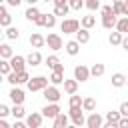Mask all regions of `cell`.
<instances>
[{"mask_svg": "<svg viewBox=\"0 0 128 128\" xmlns=\"http://www.w3.org/2000/svg\"><path fill=\"white\" fill-rule=\"evenodd\" d=\"M46 44H48V48H52L54 52H58V50H62L66 44L62 42V36L60 34H56V32H50L48 36H46Z\"/></svg>", "mask_w": 128, "mask_h": 128, "instance_id": "obj_3", "label": "cell"}, {"mask_svg": "<svg viewBox=\"0 0 128 128\" xmlns=\"http://www.w3.org/2000/svg\"><path fill=\"white\" fill-rule=\"evenodd\" d=\"M68 118H70V116H66V114H60L58 118H54V124H52V128H68Z\"/></svg>", "mask_w": 128, "mask_h": 128, "instance_id": "obj_25", "label": "cell"}, {"mask_svg": "<svg viewBox=\"0 0 128 128\" xmlns=\"http://www.w3.org/2000/svg\"><path fill=\"white\" fill-rule=\"evenodd\" d=\"M64 92L70 94V96H74V94L78 92V82H76V80H66V82H64Z\"/></svg>", "mask_w": 128, "mask_h": 128, "instance_id": "obj_21", "label": "cell"}, {"mask_svg": "<svg viewBox=\"0 0 128 128\" xmlns=\"http://www.w3.org/2000/svg\"><path fill=\"white\" fill-rule=\"evenodd\" d=\"M58 64H60V60H58V56H56V54H50V56L46 58V66H48V68H52V70H54Z\"/></svg>", "mask_w": 128, "mask_h": 128, "instance_id": "obj_34", "label": "cell"}, {"mask_svg": "<svg viewBox=\"0 0 128 128\" xmlns=\"http://www.w3.org/2000/svg\"><path fill=\"white\" fill-rule=\"evenodd\" d=\"M48 88V78L46 76H34L28 82V90L30 92H44Z\"/></svg>", "mask_w": 128, "mask_h": 128, "instance_id": "obj_1", "label": "cell"}, {"mask_svg": "<svg viewBox=\"0 0 128 128\" xmlns=\"http://www.w3.org/2000/svg\"><path fill=\"white\" fill-rule=\"evenodd\" d=\"M104 124H102V116L98 114V112H92V114H88V118H86V128H102Z\"/></svg>", "mask_w": 128, "mask_h": 128, "instance_id": "obj_10", "label": "cell"}, {"mask_svg": "<svg viewBox=\"0 0 128 128\" xmlns=\"http://www.w3.org/2000/svg\"><path fill=\"white\" fill-rule=\"evenodd\" d=\"M64 50L70 54V56H76L78 52H80V44L76 42V40H70V42H66V46H64Z\"/></svg>", "mask_w": 128, "mask_h": 128, "instance_id": "obj_20", "label": "cell"}, {"mask_svg": "<svg viewBox=\"0 0 128 128\" xmlns=\"http://www.w3.org/2000/svg\"><path fill=\"white\" fill-rule=\"evenodd\" d=\"M26 62H28L30 66H40V62H42V54H40L38 50H34V52H30V54L26 56Z\"/></svg>", "mask_w": 128, "mask_h": 128, "instance_id": "obj_17", "label": "cell"}, {"mask_svg": "<svg viewBox=\"0 0 128 128\" xmlns=\"http://www.w3.org/2000/svg\"><path fill=\"white\" fill-rule=\"evenodd\" d=\"M68 4H70V10H80L82 6H86V2H82V0H70Z\"/></svg>", "mask_w": 128, "mask_h": 128, "instance_id": "obj_37", "label": "cell"}, {"mask_svg": "<svg viewBox=\"0 0 128 128\" xmlns=\"http://www.w3.org/2000/svg\"><path fill=\"white\" fill-rule=\"evenodd\" d=\"M6 80H8L10 84H14V86H18V74H16V72H12V74H8V76H6Z\"/></svg>", "mask_w": 128, "mask_h": 128, "instance_id": "obj_44", "label": "cell"}, {"mask_svg": "<svg viewBox=\"0 0 128 128\" xmlns=\"http://www.w3.org/2000/svg\"><path fill=\"white\" fill-rule=\"evenodd\" d=\"M104 72H106V66H104V64H100V62L92 64V68H90V74H92L94 78H100Z\"/></svg>", "mask_w": 128, "mask_h": 128, "instance_id": "obj_24", "label": "cell"}, {"mask_svg": "<svg viewBox=\"0 0 128 128\" xmlns=\"http://www.w3.org/2000/svg\"><path fill=\"white\" fill-rule=\"evenodd\" d=\"M0 128H12V126H10L6 120H0Z\"/></svg>", "mask_w": 128, "mask_h": 128, "instance_id": "obj_51", "label": "cell"}, {"mask_svg": "<svg viewBox=\"0 0 128 128\" xmlns=\"http://www.w3.org/2000/svg\"><path fill=\"white\" fill-rule=\"evenodd\" d=\"M56 26V16L54 14H48V20H46V28H54Z\"/></svg>", "mask_w": 128, "mask_h": 128, "instance_id": "obj_43", "label": "cell"}, {"mask_svg": "<svg viewBox=\"0 0 128 128\" xmlns=\"http://www.w3.org/2000/svg\"><path fill=\"white\" fill-rule=\"evenodd\" d=\"M24 64H26V58L24 56H14L12 60H10V66H12V72H16V74H20V72H24Z\"/></svg>", "mask_w": 128, "mask_h": 128, "instance_id": "obj_11", "label": "cell"}, {"mask_svg": "<svg viewBox=\"0 0 128 128\" xmlns=\"http://www.w3.org/2000/svg\"><path fill=\"white\" fill-rule=\"evenodd\" d=\"M4 34H6V38H8V40H18V38H20V32H18V28H16V26L6 28V32H4Z\"/></svg>", "mask_w": 128, "mask_h": 128, "instance_id": "obj_32", "label": "cell"}, {"mask_svg": "<svg viewBox=\"0 0 128 128\" xmlns=\"http://www.w3.org/2000/svg\"><path fill=\"white\" fill-rule=\"evenodd\" d=\"M20 0H8V6H18Z\"/></svg>", "mask_w": 128, "mask_h": 128, "instance_id": "obj_52", "label": "cell"}, {"mask_svg": "<svg viewBox=\"0 0 128 128\" xmlns=\"http://www.w3.org/2000/svg\"><path fill=\"white\" fill-rule=\"evenodd\" d=\"M0 72H2L4 76L12 74V66H10V62H8V60H0Z\"/></svg>", "mask_w": 128, "mask_h": 128, "instance_id": "obj_35", "label": "cell"}, {"mask_svg": "<svg viewBox=\"0 0 128 128\" xmlns=\"http://www.w3.org/2000/svg\"><path fill=\"white\" fill-rule=\"evenodd\" d=\"M126 82H128V78L124 74H120V72L112 74V86L114 88H122V86H126Z\"/></svg>", "mask_w": 128, "mask_h": 128, "instance_id": "obj_18", "label": "cell"}, {"mask_svg": "<svg viewBox=\"0 0 128 128\" xmlns=\"http://www.w3.org/2000/svg\"><path fill=\"white\" fill-rule=\"evenodd\" d=\"M94 24H96V18H94L92 14H90V16H82V20H80V26H82L84 30H90Z\"/></svg>", "mask_w": 128, "mask_h": 128, "instance_id": "obj_26", "label": "cell"}, {"mask_svg": "<svg viewBox=\"0 0 128 128\" xmlns=\"http://www.w3.org/2000/svg\"><path fill=\"white\" fill-rule=\"evenodd\" d=\"M116 24H118V18H116V16H104V18H102V26H104L106 30L116 28Z\"/></svg>", "mask_w": 128, "mask_h": 128, "instance_id": "obj_23", "label": "cell"}, {"mask_svg": "<svg viewBox=\"0 0 128 128\" xmlns=\"http://www.w3.org/2000/svg\"><path fill=\"white\" fill-rule=\"evenodd\" d=\"M68 116H70L72 124H74V126H78V128H80L82 124H86V118H84V110H82V108H70Z\"/></svg>", "mask_w": 128, "mask_h": 128, "instance_id": "obj_4", "label": "cell"}, {"mask_svg": "<svg viewBox=\"0 0 128 128\" xmlns=\"http://www.w3.org/2000/svg\"><path fill=\"white\" fill-rule=\"evenodd\" d=\"M112 10H114L116 16H122V18H124V2H122V0H114V2H112Z\"/></svg>", "mask_w": 128, "mask_h": 128, "instance_id": "obj_31", "label": "cell"}, {"mask_svg": "<svg viewBox=\"0 0 128 128\" xmlns=\"http://www.w3.org/2000/svg\"><path fill=\"white\" fill-rule=\"evenodd\" d=\"M122 120V114L118 112V110H110V112H106V122H112V124H118Z\"/></svg>", "mask_w": 128, "mask_h": 128, "instance_id": "obj_28", "label": "cell"}, {"mask_svg": "<svg viewBox=\"0 0 128 128\" xmlns=\"http://www.w3.org/2000/svg\"><path fill=\"white\" fill-rule=\"evenodd\" d=\"M118 126H120V128H128V118H122V120L118 122Z\"/></svg>", "mask_w": 128, "mask_h": 128, "instance_id": "obj_47", "label": "cell"}, {"mask_svg": "<svg viewBox=\"0 0 128 128\" xmlns=\"http://www.w3.org/2000/svg\"><path fill=\"white\" fill-rule=\"evenodd\" d=\"M118 112L122 114V118H128V102H122L120 108H118Z\"/></svg>", "mask_w": 128, "mask_h": 128, "instance_id": "obj_42", "label": "cell"}, {"mask_svg": "<svg viewBox=\"0 0 128 128\" xmlns=\"http://www.w3.org/2000/svg\"><path fill=\"white\" fill-rule=\"evenodd\" d=\"M94 108H96V100H94L92 96H86V98H84V102H82V110L92 114V112H94Z\"/></svg>", "mask_w": 128, "mask_h": 128, "instance_id": "obj_22", "label": "cell"}, {"mask_svg": "<svg viewBox=\"0 0 128 128\" xmlns=\"http://www.w3.org/2000/svg\"><path fill=\"white\" fill-rule=\"evenodd\" d=\"M102 128H120V126H118V124H112V122H106Z\"/></svg>", "mask_w": 128, "mask_h": 128, "instance_id": "obj_50", "label": "cell"}, {"mask_svg": "<svg viewBox=\"0 0 128 128\" xmlns=\"http://www.w3.org/2000/svg\"><path fill=\"white\" fill-rule=\"evenodd\" d=\"M16 54H14V50H12V46H8V44H0V58L2 60H12Z\"/></svg>", "mask_w": 128, "mask_h": 128, "instance_id": "obj_16", "label": "cell"}, {"mask_svg": "<svg viewBox=\"0 0 128 128\" xmlns=\"http://www.w3.org/2000/svg\"><path fill=\"white\" fill-rule=\"evenodd\" d=\"M122 48L128 52V36H124V40H122Z\"/></svg>", "mask_w": 128, "mask_h": 128, "instance_id": "obj_49", "label": "cell"}, {"mask_svg": "<svg viewBox=\"0 0 128 128\" xmlns=\"http://www.w3.org/2000/svg\"><path fill=\"white\" fill-rule=\"evenodd\" d=\"M100 12H102V18H104V16H116L110 4H106V6H102V8H100Z\"/></svg>", "mask_w": 128, "mask_h": 128, "instance_id": "obj_39", "label": "cell"}, {"mask_svg": "<svg viewBox=\"0 0 128 128\" xmlns=\"http://www.w3.org/2000/svg\"><path fill=\"white\" fill-rule=\"evenodd\" d=\"M12 128H28V124H26V122H20V120H16V122L12 124Z\"/></svg>", "mask_w": 128, "mask_h": 128, "instance_id": "obj_46", "label": "cell"}, {"mask_svg": "<svg viewBox=\"0 0 128 128\" xmlns=\"http://www.w3.org/2000/svg\"><path fill=\"white\" fill-rule=\"evenodd\" d=\"M42 94H44V98L48 100V104H58V100H60V96H62L60 90H58L56 86H48Z\"/></svg>", "mask_w": 128, "mask_h": 128, "instance_id": "obj_6", "label": "cell"}, {"mask_svg": "<svg viewBox=\"0 0 128 128\" xmlns=\"http://www.w3.org/2000/svg\"><path fill=\"white\" fill-rule=\"evenodd\" d=\"M12 116H14L16 120L24 118V116H26V110H24V106H12Z\"/></svg>", "mask_w": 128, "mask_h": 128, "instance_id": "obj_33", "label": "cell"}, {"mask_svg": "<svg viewBox=\"0 0 128 128\" xmlns=\"http://www.w3.org/2000/svg\"><path fill=\"white\" fill-rule=\"evenodd\" d=\"M124 16H128V0L124 2Z\"/></svg>", "mask_w": 128, "mask_h": 128, "instance_id": "obj_53", "label": "cell"}, {"mask_svg": "<svg viewBox=\"0 0 128 128\" xmlns=\"http://www.w3.org/2000/svg\"><path fill=\"white\" fill-rule=\"evenodd\" d=\"M24 16H26V20H30V22H34V24H36V20L42 16V12H40L36 6H28V10L24 12Z\"/></svg>", "mask_w": 128, "mask_h": 128, "instance_id": "obj_14", "label": "cell"}, {"mask_svg": "<svg viewBox=\"0 0 128 128\" xmlns=\"http://www.w3.org/2000/svg\"><path fill=\"white\" fill-rule=\"evenodd\" d=\"M50 82H52V86H58V84H64L66 78H64L62 72H52V74H50Z\"/></svg>", "mask_w": 128, "mask_h": 128, "instance_id": "obj_30", "label": "cell"}, {"mask_svg": "<svg viewBox=\"0 0 128 128\" xmlns=\"http://www.w3.org/2000/svg\"><path fill=\"white\" fill-rule=\"evenodd\" d=\"M42 112H30L28 116H26V124H28V128H40L42 126Z\"/></svg>", "mask_w": 128, "mask_h": 128, "instance_id": "obj_8", "label": "cell"}, {"mask_svg": "<svg viewBox=\"0 0 128 128\" xmlns=\"http://www.w3.org/2000/svg\"><path fill=\"white\" fill-rule=\"evenodd\" d=\"M44 44H46V38H44L42 34H38V32L30 34V46H32V48H42Z\"/></svg>", "mask_w": 128, "mask_h": 128, "instance_id": "obj_15", "label": "cell"}, {"mask_svg": "<svg viewBox=\"0 0 128 128\" xmlns=\"http://www.w3.org/2000/svg\"><path fill=\"white\" fill-rule=\"evenodd\" d=\"M8 96H10V100L14 102V106H22V102H24V98H26V96H24V90H20V88H12Z\"/></svg>", "mask_w": 128, "mask_h": 128, "instance_id": "obj_12", "label": "cell"}, {"mask_svg": "<svg viewBox=\"0 0 128 128\" xmlns=\"http://www.w3.org/2000/svg\"><path fill=\"white\" fill-rule=\"evenodd\" d=\"M52 72H62V74H64V64H58V66H56Z\"/></svg>", "mask_w": 128, "mask_h": 128, "instance_id": "obj_48", "label": "cell"}, {"mask_svg": "<svg viewBox=\"0 0 128 128\" xmlns=\"http://www.w3.org/2000/svg\"><path fill=\"white\" fill-rule=\"evenodd\" d=\"M68 128H78V126H74V124H72V126H68Z\"/></svg>", "mask_w": 128, "mask_h": 128, "instance_id": "obj_54", "label": "cell"}, {"mask_svg": "<svg viewBox=\"0 0 128 128\" xmlns=\"http://www.w3.org/2000/svg\"><path fill=\"white\" fill-rule=\"evenodd\" d=\"M90 68L88 66H84V64H80V66H76L74 68V80L76 82H86V80H90Z\"/></svg>", "mask_w": 128, "mask_h": 128, "instance_id": "obj_5", "label": "cell"}, {"mask_svg": "<svg viewBox=\"0 0 128 128\" xmlns=\"http://www.w3.org/2000/svg\"><path fill=\"white\" fill-rule=\"evenodd\" d=\"M122 40H124V36L120 32H110V36H108V42L112 46H122Z\"/></svg>", "mask_w": 128, "mask_h": 128, "instance_id": "obj_27", "label": "cell"}, {"mask_svg": "<svg viewBox=\"0 0 128 128\" xmlns=\"http://www.w3.org/2000/svg\"><path fill=\"white\" fill-rule=\"evenodd\" d=\"M126 84H128V82H126Z\"/></svg>", "mask_w": 128, "mask_h": 128, "instance_id": "obj_55", "label": "cell"}, {"mask_svg": "<svg viewBox=\"0 0 128 128\" xmlns=\"http://www.w3.org/2000/svg\"><path fill=\"white\" fill-rule=\"evenodd\" d=\"M116 32H120L122 36L128 34V16H124V18L118 20V24H116Z\"/></svg>", "mask_w": 128, "mask_h": 128, "instance_id": "obj_29", "label": "cell"}, {"mask_svg": "<svg viewBox=\"0 0 128 128\" xmlns=\"http://www.w3.org/2000/svg\"><path fill=\"white\" fill-rule=\"evenodd\" d=\"M30 80H32V78H30V76H28V72H26V70H24V72H20V74H18V84H28V82H30Z\"/></svg>", "mask_w": 128, "mask_h": 128, "instance_id": "obj_40", "label": "cell"}, {"mask_svg": "<svg viewBox=\"0 0 128 128\" xmlns=\"http://www.w3.org/2000/svg\"><path fill=\"white\" fill-rule=\"evenodd\" d=\"M76 42H78V44H88V42H90V30L80 28V30L76 32Z\"/></svg>", "mask_w": 128, "mask_h": 128, "instance_id": "obj_19", "label": "cell"}, {"mask_svg": "<svg viewBox=\"0 0 128 128\" xmlns=\"http://www.w3.org/2000/svg\"><path fill=\"white\" fill-rule=\"evenodd\" d=\"M80 28H82V26H80V22H78L76 18H66V20H62V24H60V30H62L64 34H76Z\"/></svg>", "mask_w": 128, "mask_h": 128, "instance_id": "obj_2", "label": "cell"}, {"mask_svg": "<svg viewBox=\"0 0 128 128\" xmlns=\"http://www.w3.org/2000/svg\"><path fill=\"white\" fill-rule=\"evenodd\" d=\"M70 12V4L66 0H54V16H66Z\"/></svg>", "mask_w": 128, "mask_h": 128, "instance_id": "obj_9", "label": "cell"}, {"mask_svg": "<svg viewBox=\"0 0 128 128\" xmlns=\"http://www.w3.org/2000/svg\"><path fill=\"white\" fill-rule=\"evenodd\" d=\"M82 102H84V98H80L78 94L70 96V108H82Z\"/></svg>", "mask_w": 128, "mask_h": 128, "instance_id": "obj_36", "label": "cell"}, {"mask_svg": "<svg viewBox=\"0 0 128 128\" xmlns=\"http://www.w3.org/2000/svg\"><path fill=\"white\" fill-rule=\"evenodd\" d=\"M46 20H48V14H42V16L36 20V26H44V28H46Z\"/></svg>", "mask_w": 128, "mask_h": 128, "instance_id": "obj_45", "label": "cell"}, {"mask_svg": "<svg viewBox=\"0 0 128 128\" xmlns=\"http://www.w3.org/2000/svg\"><path fill=\"white\" fill-rule=\"evenodd\" d=\"M40 112H42V116H44V118H52V120H54V118H58V116L62 114L58 104H46Z\"/></svg>", "mask_w": 128, "mask_h": 128, "instance_id": "obj_7", "label": "cell"}, {"mask_svg": "<svg viewBox=\"0 0 128 128\" xmlns=\"http://www.w3.org/2000/svg\"><path fill=\"white\" fill-rule=\"evenodd\" d=\"M8 114H12V108H8L6 104H0V118L4 120V118H6Z\"/></svg>", "mask_w": 128, "mask_h": 128, "instance_id": "obj_41", "label": "cell"}, {"mask_svg": "<svg viewBox=\"0 0 128 128\" xmlns=\"http://www.w3.org/2000/svg\"><path fill=\"white\" fill-rule=\"evenodd\" d=\"M86 8H88V10H100L102 6H100L98 0H86Z\"/></svg>", "mask_w": 128, "mask_h": 128, "instance_id": "obj_38", "label": "cell"}, {"mask_svg": "<svg viewBox=\"0 0 128 128\" xmlns=\"http://www.w3.org/2000/svg\"><path fill=\"white\" fill-rule=\"evenodd\" d=\"M0 26L2 28H10L12 26V16L8 14L6 6H0Z\"/></svg>", "mask_w": 128, "mask_h": 128, "instance_id": "obj_13", "label": "cell"}]
</instances>
